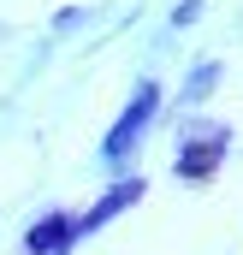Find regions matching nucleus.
I'll return each instance as SVG.
<instances>
[{
  "label": "nucleus",
  "mask_w": 243,
  "mask_h": 255,
  "mask_svg": "<svg viewBox=\"0 0 243 255\" xmlns=\"http://www.w3.org/2000/svg\"><path fill=\"white\" fill-rule=\"evenodd\" d=\"M142 190H148L142 178H119V184H107V190L95 196V208H89V214L77 220V232L89 238V232H101V226H113V220H119L124 208H130V202H142Z\"/></svg>",
  "instance_id": "nucleus-4"
},
{
  "label": "nucleus",
  "mask_w": 243,
  "mask_h": 255,
  "mask_svg": "<svg viewBox=\"0 0 243 255\" xmlns=\"http://www.w3.org/2000/svg\"><path fill=\"white\" fill-rule=\"evenodd\" d=\"M226 148H232V125H214V119H184L178 130V160H172V172L190 178V184H208L214 172H220V160H226Z\"/></svg>",
  "instance_id": "nucleus-2"
},
{
  "label": "nucleus",
  "mask_w": 243,
  "mask_h": 255,
  "mask_svg": "<svg viewBox=\"0 0 243 255\" xmlns=\"http://www.w3.org/2000/svg\"><path fill=\"white\" fill-rule=\"evenodd\" d=\"M196 12H202V0H178V6H172V30H184V24H196Z\"/></svg>",
  "instance_id": "nucleus-6"
},
{
  "label": "nucleus",
  "mask_w": 243,
  "mask_h": 255,
  "mask_svg": "<svg viewBox=\"0 0 243 255\" xmlns=\"http://www.w3.org/2000/svg\"><path fill=\"white\" fill-rule=\"evenodd\" d=\"M154 113H160V83L142 77V83L130 89V101L119 107L113 130L101 136V166H124V160L142 148V136H148V125H154Z\"/></svg>",
  "instance_id": "nucleus-1"
},
{
  "label": "nucleus",
  "mask_w": 243,
  "mask_h": 255,
  "mask_svg": "<svg viewBox=\"0 0 243 255\" xmlns=\"http://www.w3.org/2000/svg\"><path fill=\"white\" fill-rule=\"evenodd\" d=\"M83 232H77V220L60 214V208H48L42 220H30V232H24V255H71Z\"/></svg>",
  "instance_id": "nucleus-3"
},
{
  "label": "nucleus",
  "mask_w": 243,
  "mask_h": 255,
  "mask_svg": "<svg viewBox=\"0 0 243 255\" xmlns=\"http://www.w3.org/2000/svg\"><path fill=\"white\" fill-rule=\"evenodd\" d=\"M214 83H220V60L196 65V77H184V107H190V101H202V95H214Z\"/></svg>",
  "instance_id": "nucleus-5"
}]
</instances>
